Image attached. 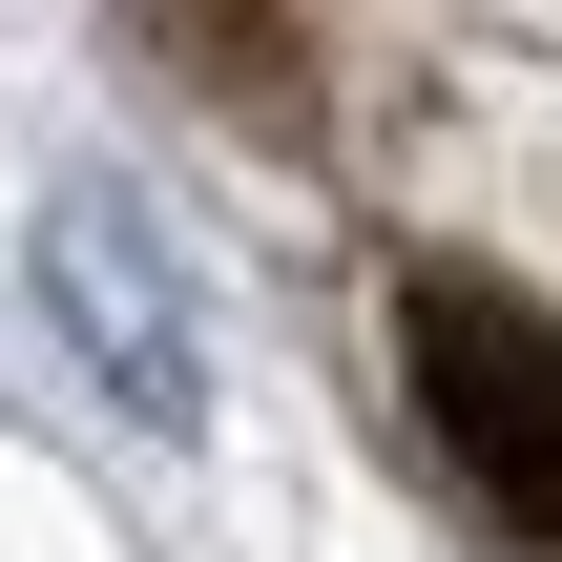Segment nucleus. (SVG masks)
<instances>
[{
  "mask_svg": "<svg viewBox=\"0 0 562 562\" xmlns=\"http://www.w3.org/2000/svg\"><path fill=\"white\" fill-rule=\"evenodd\" d=\"M63 292H83V334H125V375H146V396H188V355H167V313H146V229H125V209H63Z\"/></svg>",
  "mask_w": 562,
  "mask_h": 562,
  "instance_id": "2",
  "label": "nucleus"
},
{
  "mask_svg": "<svg viewBox=\"0 0 562 562\" xmlns=\"http://www.w3.org/2000/svg\"><path fill=\"white\" fill-rule=\"evenodd\" d=\"M396 355H417V417L480 480V521L562 542V313H521V292H417Z\"/></svg>",
  "mask_w": 562,
  "mask_h": 562,
  "instance_id": "1",
  "label": "nucleus"
}]
</instances>
